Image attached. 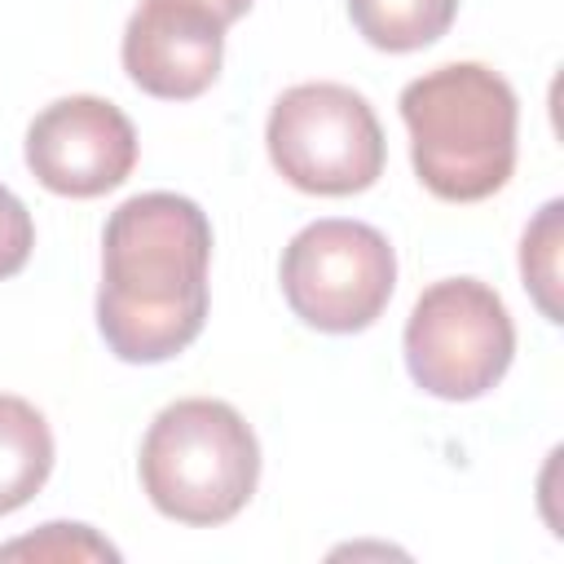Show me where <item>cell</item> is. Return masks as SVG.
Returning <instances> with one entry per match:
<instances>
[{
    "instance_id": "1",
    "label": "cell",
    "mask_w": 564,
    "mask_h": 564,
    "mask_svg": "<svg viewBox=\"0 0 564 564\" xmlns=\"http://www.w3.org/2000/svg\"><path fill=\"white\" fill-rule=\"evenodd\" d=\"M212 220L172 189L132 194L101 234L97 330L119 361L154 366L185 352L207 322Z\"/></svg>"
},
{
    "instance_id": "2",
    "label": "cell",
    "mask_w": 564,
    "mask_h": 564,
    "mask_svg": "<svg viewBox=\"0 0 564 564\" xmlns=\"http://www.w3.org/2000/svg\"><path fill=\"white\" fill-rule=\"evenodd\" d=\"M410 159L419 181L445 203L498 194L516 167L520 106L511 84L480 62L436 66L401 88Z\"/></svg>"
},
{
    "instance_id": "3",
    "label": "cell",
    "mask_w": 564,
    "mask_h": 564,
    "mask_svg": "<svg viewBox=\"0 0 564 564\" xmlns=\"http://www.w3.org/2000/svg\"><path fill=\"white\" fill-rule=\"evenodd\" d=\"M137 471L159 516L212 529L251 502L260 480V445L229 401L185 397L154 414Z\"/></svg>"
},
{
    "instance_id": "4",
    "label": "cell",
    "mask_w": 564,
    "mask_h": 564,
    "mask_svg": "<svg viewBox=\"0 0 564 564\" xmlns=\"http://www.w3.org/2000/svg\"><path fill=\"white\" fill-rule=\"evenodd\" d=\"M264 141L286 185L326 198L370 189L388 159L370 101L330 79L286 88L269 110Z\"/></svg>"
},
{
    "instance_id": "5",
    "label": "cell",
    "mask_w": 564,
    "mask_h": 564,
    "mask_svg": "<svg viewBox=\"0 0 564 564\" xmlns=\"http://www.w3.org/2000/svg\"><path fill=\"white\" fill-rule=\"evenodd\" d=\"M516 357V326L502 295L476 278L432 282L405 322V370L441 401L485 397Z\"/></svg>"
},
{
    "instance_id": "6",
    "label": "cell",
    "mask_w": 564,
    "mask_h": 564,
    "mask_svg": "<svg viewBox=\"0 0 564 564\" xmlns=\"http://www.w3.org/2000/svg\"><path fill=\"white\" fill-rule=\"evenodd\" d=\"M278 278L291 313L304 326L352 335L388 308L397 286V256L375 225L326 216L286 242Z\"/></svg>"
},
{
    "instance_id": "7",
    "label": "cell",
    "mask_w": 564,
    "mask_h": 564,
    "mask_svg": "<svg viewBox=\"0 0 564 564\" xmlns=\"http://www.w3.org/2000/svg\"><path fill=\"white\" fill-rule=\"evenodd\" d=\"M26 167L62 198H97L137 167L132 119L106 97H62L31 119Z\"/></svg>"
},
{
    "instance_id": "8",
    "label": "cell",
    "mask_w": 564,
    "mask_h": 564,
    "mask_svg": "<svg viewBox=\"0 0 564 564\" xmlns=\"http://www.w3.org/2000/svg\"><path fill=\"white\" fill-rule=\"evenodd\" d=\"M225 22L194 0H141L123 26V70L159 101H189L220 75Z\"/></svg>"
},
{
    "instance_id": "9",
    "label": "cell",
    "mask_w": 564,
    "mask_h": 564,
    "mask_svg": "<svg viewBox=\"0 0 564 564\" xmlns=\"http://www.w3.org/2000/svg\"><path fill=\"white\" fill-rule=\"evenodd\" d=\"M53 471V432L44 414L0 392V516L26 507Z\"/></svg>"
},
{
    "instance_id": "10",
    "label": "cell",
    "mask_w": 564,
    "mask_h": 564,
    "mask_svg": "<svg viewBox=\"0 0 564 564\" xmlns=\"http://www.w3.org/2000/svg\"><path fill=\"white\" fill-rule=\"evenodd\" d=\"M458 13V0H348V18L366 44L383 53H414L436 44Z\"/></svg>"
},
{
    "instance_id": "11",
    "label": "cell",
    "mask_w": 564,
    "mask_h": 564,
    "mask_svg": "<svg viewBox=\"0 0 564 564\" xmlns=\"http://www.w3.org/2000/svg\"><path fill=\"white\" fill-rule=\"evenodd\" d=\"M564 203L560 198H551L538 216H533V225L524 229V242H520V273H524V286H529V295H533V304H538V313L551 322V326H560L564 322V304H560V247H564Z\"/></svg>"
},
{
    "instance_id": "12",
    "label": "cell",
    "mask_w": 564,
    "mask_h": 564,
    "mask_svg": "<svg viewBox=\"0 0 564 564\" xmlns=\"http://www.w3.org/2000/svg\"><path fill=\"white\" fill-rule=\"evenodd\" d=\"M0 560H53V564H75V560H119V551L88 524H70V520H53L40 524L26 538H13L0 546Z\"/></svg>"
},
{
    "instance_id": "13",
    "label": "cell",
    "mask_w": 564,
    "mask_h": 564,
    "mask_svg": "<svg viewBox=\"0 0 564 564\" xmlns=\"http://www.w3.org/2000/svg\"><path fill=\"white\" fill-rule=\"evenodd\" d=\"M31 247H35L31 212L22 207V198H18L13 189H4V185H0V282L26 269Z\"/></svg>"
},
{
    "instance_id": "14",
    "label": "cell",
    "mask_w": 564,
    "mask_h": 564,
    "mask_svg": "<svg viewBox=\"0 0 564 564\" xmlns=\"http://www.w3.org/2000/svg\"><path fill=\"white\" fill-rule=\"evenodd\" d=\"M194 4H203V9H207V13H216L225 26H234V22H238L256 0H194Z\"/></svg>"
}]
</instances>
